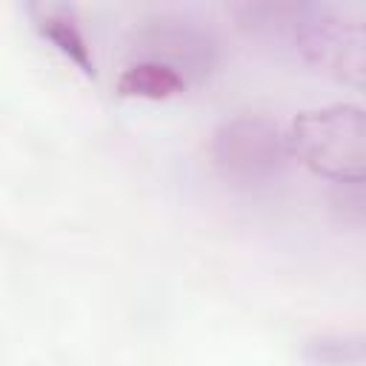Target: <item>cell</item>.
<instances>
[{
  "mask_svg": "<svg viewBox=\"0 0 366 366\" xmlns=\"http://www.w3.org/2000/svg\"><path fill=\"white\" fill-rule=\"evenodd\" d=\"M234 17L254 40L289 49L312 69L360 86L363 26L357 14L315 3H243Z\"/></svg>",
  "mask_w": 366,
  "mask_h": 366,
  "instance_id": "cell-1",
  "label": "cell"
},
{
  "mask_svg": "<svg viewBox=\"0 0 366 366\" xmlns=\"http://www.w3.org/2000/svg\"><path fill=\"white\" fill-rule=\"evenodd\" d=\"M289 152L315 174L343 186L363 183V112L355 103H335L295 117Z\"/></svg>",
  "mask_w": 366,
  "mask_h": 366,
  "instance_id": "cell-2",
  "label": "cell"
},
{
  "mask_svg": "<svg viewBox=\"0 0 366 366\" xmlns=\"http://www.w3.org/2000/svg\"><path fill=\"white\" fill-rule=\"evenodd\" d=\"M209 154L223 180L252 189L277 180L292 152L286 132L274 120L263 114H237L214 129Z\"/></svg>",
  "mask_w": 366,
  "mask_h": 366,
  "instance_id": "cell-3",
  "label": "cell"
},
{
  "mask_svg": "<svg viewBox=\"0 0 366 366\" xmlns=\"http://www.w3.org/2000/svg\"><path fill=\"white\" fill-rule=\"evenodd\" d=\"M134 40H137L140 60H154L177 71L186 83L192 77L209 74L220 57L217 40L197 23L177 14H157L143 20Z\"/></svg>",
  "mask_w": 366,
  "mask_h": 366,
  "instance_id": "cell-4",
  "label": "cell"
},
{
  "mask_svg": "<svg viewBox=\"0 0 366 366\" xmlns=\"http://www.w3.org/2000/svg\"><path fill=\"white\" fill-rule=\"evenodd\" d=\"M31 14V23L37 29V34L43 40H49L69 63H74L86 77H94V57H92V49L77 26V17L69 6H60V3H40V6H31L29 9Z\"/></svg>",
  "mask_w": 366,
  "mask_h": 366,
  "instance_id": "cell-5",
  "label": "cell"
},
{
  "mask_svg": "<svg viewBox=\"0 0 366 366\" xmlns=\"http://www.w3.org/2000/svg\"><path fill=\"white\" fill-rule=\"evenodd\" d=\"M186 89V80L154 63V60H134L123 69V74L117 77V92L123 97H140V100H169L174 94H180Z\"/></svg>",
  "mask_w": 366,
  "mask_h": 366,
  "instance_id": "cell-6",
  "label": "cell"
},
{
  "mask_svg": "<svg viewBox=\"0 0 366 366\" xmlns=\"http://www.w3.org/2000/svg\"><path fill=\"white\" fill-rule=\"evenodd\" d=\"M306 366H363V335L360 332H323L300 346Z\"/></svg>",
  "mask_w": 366,
  "mask_h": 366,
  "instance_id": "cell-7",
  "label": "cell"
}]
</instances>
